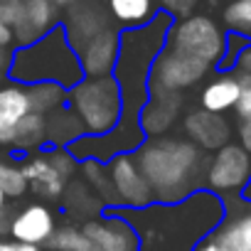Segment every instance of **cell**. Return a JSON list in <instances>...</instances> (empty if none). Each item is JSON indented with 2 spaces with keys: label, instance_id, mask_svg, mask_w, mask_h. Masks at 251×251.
<instances>
[{
  "label": "cell",
  "instance_id": "33",
  "mask_svg": "<svg viewBox=\"0 0 251 251\" xmlns=\"http://www.w3.org/2000/svg\"><path fill=\"white\" fill-rule=\"evenodd\" d=\"M13 45H15V37H13V30L0 20V47H8V50H13Z\"/></svg>",
  "mask_w": 251,
  "mask_h": 251
},
{
  "label": "cell",
  "instance_id": "20",
  "mask_svg": "<svg viewBox=\"0 0 251 251\" xmlns=\"http://www.w3.org/2000/svg\"><path fill=\"white\" fill-rule=\"evenodd\" d=\"M32 113L27 86L18 81H5L0 86V136L13 131L15 126Z\"/></svg>",
  "mask_w": 251,
  "mask_h": 251
},
{
  "label": "cell",
  "instance_id": "7",
  "mask_svg": "<svg viewBox=\"0 0 251 251\" xmlns=\"http://www.w3.org/2000/svg\"><path fill=\"white\" fill-rule=\"evenodd\" d=\"M212 67L192 59L173 47H163L160 54L155 57L153 67H151V76H148V91H160V94H182L192 86H197L200 81H204V76H209Z\"/></svg>",
  "mask_w": 251,
  "mask_h": 251
},
{
  "label": "cell",
  "instance_id": "23",
  "mask_svg": "<svg viewBox=\"0 0 251 251\" xmlns=\"http://www.w3.org/2000/svg\"><path fill=\"white\" fill-rule=\"evenodd\" d=\"M27 96H30L32 111L42 113V116H50V113H54L57 108H62L67 103V89L59 86V84H52V81L30 84L27 86Z\"/></svg>",
  "mask_w": 251,
  "mask_h": 251
},
{
  "label": "cell",
  "instance_id": "8",
  "mask_svg": "<svg viewBox=\"0 0 251 251\" xmlns=\"http://www.w3.org/2000/svg\"><path fill=\"white\" fill-rule=\"evenodd\" d=\"M251 177V153L239 143H226L207 158L204 168V185L207 192L217 195L219 200L239 197L241 187Z\"/></svg>",
  "mask_w": 251,
  "mask_h": 251
},
{
  "label": "cell",
  "instance_id": "27",
  "mask_svg": "<svg viewBox=\"0 0 251 251\" xmlns=\"http://www.w3.org/2000/svg\"><path fill=\"white\" fill-rule=\"evenodd\" d=\"M25 18V0H0V20L15 30Z\"/></svg>",
  "mask_w": 251,
  "mask_h": 251
},
{
  "label": "cell",
  "instance_id": "35",
  "mask_svg": "<svg viewBox=\"0 0 251 251\" xmlns=\"http://www.w3.org/2000/svg\"><path fill=\"white\" fill-rule=\"evenodd\" d=\"M239 200H241V202H246V204H251V177H249V180H246V185L241 187Z\"/></svg>",
  "mask_w": 251,
  "mask_h": 251
},
{
  "label": "cell",
  "instance_id": "22",
  "mask_svg": "<svg viewBox=\"0 0 251 251\" xmlns=\"http://www.w3.org/2000/svg\"><path fill=\"white\" fill-rule=\"evenodd\" d=\"M62 207L69 212V214H101L106 207L103 202L96 197V192L84 185L81 180H72L62 195Z\"/></svg>",
  "mask_w": 251,
  "mask_h": 251
},
{
  "label": "cell",
  "instance_id": "34",
  "mask_svg": "<svg viewBox=\"0 0 251 251\" xmlns=\"http://www.w3.org/2000/svg\"><path fill=\"white\" fill-rule=\"evenodd\" d=\"M13 212L15 209H3L0 212V236H8V231H10V222H13Z\"/></svg>",
  "mask_w": 251,
  "mask_h": 251
},
{
  "label": "cell",
  "instance_id": "26",
  "mask_svg": "<svg viewBox=\"0 0 251 251\" xmlns=\"http://www.w3.org/2000/svg\"><path fill=\"white\" fill-rule=\"evenodd\" d=\"M224 25L251 40V0H231L224 8Z\"/></svg>",
  "mask_w": 251,
  "mask_h": 251
},
{
  "label": "cell",
  "instance_id": "31",
  "mask_svg": "<svg viewBox=\"0 0 251 251\" xmlns=\"http://www.w3.org/2000/svg\"><path fill=\"white\" fill-rule=\"evenodd\" d=\"M234 72H241V74H249L251 76V45L239 54L236 64H234Z\"/></svg>",
  "mask_w": 251,
  "mask_h": 251
},
{
  "label": "cell",
  "instance_id": "24",
  "mask_svg": "<svg viewBox=\"0 0 251 251\" xmlns=\"http://www.w3.org/2000/svg\"><path fill=\"white\" fill-rule=\"evenodd\" d=\"M0 190L5 192L8 200H20L27 195V182H25L20 163L5 155L3 151H0Z\"/></svg>",
  "mask_w": 251,
  "mask_h": 251
},
{
  "label": "cell",
  "instance_id": "32",
  "mask_svg": "<svg viewBox=\"0 0 251 251\" xmlns=\"http://www.w3.org/2000/svg\"><path fill=\"white\" fill-rule=\"evenodd\" d=\"M10 62H13V50H8V47H0V79H8Z\"/></svg>",
  "mask_w": 251,
  "mask_h": 251
},
{
  "label": "cell",
  "instance_id": "3",
  "mask_svg": "<svg viewBox=\"0 0 251 251\" xmlns=\"http://www.w3.org/2000/svg\"><path fill=\"white\" fill-rule=\"evenodd\" d=\"M8 76L10 81H18L25 86L52 81L64 89H72L74 84L84 79L79 57L74 47L69 45L62 25H57L52 32H47L32 45L15 47Z\"/></svg>",
  "mask_w": 251,
  "mask_h": 251
},
{
  "label": "cell",
  "instance_id": "19",
  "mask_svg": "<svg viewBox=\"0 0 251 251\" xmlns=\"http://www.w3.org/2000/svg\"><path fill=\"white\" fill-rule=\"evenodd\" d=\"M239 94H241V86H239L236 74L234 72H219L202 86L200 108L224 116L226 111H234V106L239 101Z\"/></svg>",
  "mask_w": 251,
  "mask_h": 251
},
{
  "label": "cell",
  "instance_id": "28",
  "mask_svg": "<svg viewBox=\"0 0 251 251\" xmlns=\"http://www.w3.org/2000/svg\"><path fill=\"white\" fill-rule=\"evenodd\" d=\"M195 3H197V0H155L158 10L165 13V15H170L173 20H180V18L192 15Z\"/></svg>",
  "mask_w": 251,
  "mask_h": 251
},
{
  "label": "cell",
  "instance_id": "30",
  "mask_svg": "<svg viewBox=\"0 0 251 251\" xmlns=\"http://www.w3.org/2000/svg\"><path fill=\"white\" fill-rule=\"evenodd\" d=\"M0 251H42L40 246H30V244H23V241H15V239H0Z\"/></svg>",
  "mask_w": 251,
  "mask_h": 251
},
{
  "label": "cell",
  "instance_id": "18",
  "mask_svg": "<svg viewBox=\"0 0 251 251\" xmlns=\"http://www.w3.org/2000/svg\"><path fill=\"white\" fill-rule=\"evenodd\" d=\"M0 148H8L13 158H18V153L30 155L47 148V116L35 113V111L25 116L13 131L0 136Z\"/></svg>",
  "mask_w": 251,
  "mask_h": 251
},
{
  "label": "cell",
  "instance_id": "15",
  "mask_svg": "<svg viewBox=\"0 0 251 251\" xmlns=\"http://www.w3.org/2000/svg\"><path fill=\"white\" fill-rule=\"evenodd\" d=\"M182 94H160V91H151L146 106L138 113V126L146 138H158V136H168V131L175 126V121L180 118L182 111Z\"/></svg>",
  "mask_w": 251,
  "mask_h": 251
},
{
  "label": "cell",
  "instance_id": "16",
  "mask_svg": "<svg viewBox=\"0 0 251 251\" xmlns=\"http://www.w3.org/2000/svg\"><path fill=\"white\" fill-rule=\"evenodd\" d=\"M111 27V18L108 13L101 10V5L96 0H76V3L67 5V20L62 25L69 45L74 47V52L96 32Z\"/></svg>",
  "mask_w": 251,
  "mask_h": 251
},
{
  "label": "cell",
  "instance_id": "29",
  "mask_svg": "<svg viewBox=\"0 0 251 251\" xmlns=\"http://www.w3.org/2000/svg\"><path fill=\"white\" fill-rule=\"evenodd\" d=\"M236 136H239V146L251 153V118L236 121Z\"/></svg>",
  "mask_w": 251,
  "mask_h": 251
},
{
  "label": "cell",
  "instance_id": "17",
  "mask_svg": "<svg viewBox=\"0 0 251 251\" xmlns=\"http://www.w3.org/2000/svg\"><path fill=\"white\" fill-rule=\"evenodd\" d=\"M59 5L54 0H25V18L13 30L18 47L32 45L47 32H52L59 23Z\"/></svg>",
  "mask_w": 251,
  "mask_h": 251
},
{
  "label": "cell",
  "instance_id": "36",
  "mask_svg": "<svg viewBox=\"0 0 251 251\" xmlns=\"http://www.w3.org/2000/svg\"><path fill=\"white\" fill-rule=\"evenodd\" d=\"M8 202H10V200L5 197V192H3V190H0V212H3V209H8Z\"/></svg>",
  "mask_w": 251,
  "mask_h": 251
},
{
  "label": "cell",
  "instance_id": "13",
  "mask_svg": "<svg viewBox=\"0 0 251 251\" xmlns=\"http://www.w3.org/2000/svg\"><path fill=\"white\" fill-rule=\"evenodd\" d=\"M182 131L185 138L195 143L200 151H219L231 138V123L219 113H209L204 108H190L182 116Z\"/></svg>",
  "mask_w": 251,
  "mask_h": 251
},
{
  "label": "cell",
  "instance_id": "1",
  "mask_svg": "<svg viewBox=\"0 0 251 251\" xmlns=\"http://www.w3.org/2000/svg\"><path fill=\"white\" fill-rule=\"evenodd\" d=\"M133 155L155 204H180L204 185L207 155L182 136L146 138Z\"/></svg>",
  "mask_w": 251,
  "mask_h": 251
},
{
  "label": "cell",
  "instance_id": "9",
  "mask_svg": "<svg viewBox=\"0 0 251 251\" xmlns=\"http://www.w3.org/2000/svg\"><path fill=\"white\" fill-rule=\"evenodd\" d=\"M190 251H251V204L224 209V217Z\"/></svg>",
  "mask_w": 251,
  "mask_h": 251
},
{
  "label": "cell",
  "instance_id": "10",
  "mask_svg": "<svg viewBox=\"0 0 251 251\" xmlns=\"http://www.w3.org/2000/svg\"><path fill=\"white\" fill-rule=\"evenodd\" d=\"M79 229L99 251H141V234L121 212L106 209L103 214L86 219Z\"/></svg>",
  "mask_w": 251,
  "mask_h": 251
},
{
  "label": "cell",
  "instance_id": "25",
  "mask_svg": "<svg viewBox=\"0 0 251 251\" xmlns=\"http://www.w3.org/2000/svg\"><path fill=\"white\" fill-rule=\"evenodd\" d=\"M50 251H99L79 226L74 224H64V226H57L54 234L50 236V241L45 244Z\"/></svg>",
  "mask_w": 251,
  "mask_h": 251
},
{
  "label": "cell",
  "instance_id": "14",
  "mask_svg": "<svg viewBox=\"0 0 251 251\" xmlns=\"http://www.w3.org/2000/svg\"><path fill=\"white\" fill-rule=\"evenodd\" d=\"M20 168H23V175H25V182H27V192L37 195L40 200H50V202L62 200L67 185L72 182L50 163L45 148L37 151V153H30L20 163Z\"/></svg>",
  "mask_w": 251,
  "mask_h": 251
},
{
  "label": "cell",
  "instance_id": "5",
  "mask_svg": "<svg viewBox=\"0 0 251 251\" xmlns=\"http://www.w3.org/2000/svg\"><path fill=\"white\" fill-rule=\"evenodd\" d=\"M165 45L209 67H219L226 47V32L209 15H187L170 25Z\"/></svg>",
  "mask_w": 251,
  "mask_h": 251
},
{
  "label": "cell",
  "instance_id": "12",
  "mask_svg": "<svg viewBox=\"0 0 251 251\" xmlns=\"http://www.w3.org/2000/svg\"><path fill=\"white\" fill-rule=\"evenodd\" d=\"M57 229V217L45 202H30L13 212L8 236L30 246H45Z\"/></svg>",
  "mask_w": 251,
  "mask_h": 251
},
{
  "label": "cell",
  "instance_id": "2",
  "mask_svg": "<svg viewBox=\"0 0 251 251\" xmlns=\"http://www.w3.org/2000/svg\"><path fill=\"white\" fill-rule=\"evenodd\" d=\"M175 20L165 13H155V18L136 30H121L118 40V59L113 67V79L121 86L123 96V121H138L141 108L148 101V76L155 57L168 42L170 25Z\"/></svg>",
  "mask_w": 251,
  "mask_h": 251
},
{
  "label": "cell",
  "instance_id": "11",
  "mask_svg": "<svg viewBox=\"0 0 251 251\" xmlns=\"http://www.w3.org/2000/svg\"><path fill=\"white\" fill-rule=\"evenodd\" d=\"M118 40H121V30L106 27V30L96 32L94 37H89L76 50L79 67L86 79H99V76L113 74V67L118 59Z\"/></svg>",
  "mask_w": 251,
  "mask_h": 251
},
{
  "label": "cell",
  "instance_id": "21",
  "mask_svg": "<svg viewBox=\"0 0 251 251\" xmlns=\"http://www.w3.org/2000/svg\"><path fill=\"white\" fill-rule=\"evenodd\" d=\"M106 10L108 18L123 30H136L155 18L158 5L155 0H106Z\"/></svg>",
  "mask_w": 251,
  "mask_h": 251
},
{
  "label": "cell",
  "instance_id": "6",
  "mask_svg": "<svg viewBox=\"0 0 251 251\" xmlns=\"http://www.w3.org/2000/svg\"><path fill=\"white\" fill-rule=\"evenodd\" d=\"M103 165H106V180H108V209L141 212V209H148L155 204L153 190H151L148 180L143 177L133 153L116 155Z\"/></svg>",
  "mask_w": 251,
  "mask_h": 251
},
{
  "label": "cell",
  "instance_id": "37",
  "mask_svg": "<svg viewBox=\"0 0 251 251\" xmlns=\"http://www.w3.org/2000/svg\"><path fill=\"white\" fill-rule=\"evenodd\" d=\"M57 5H72V3H76V0H54Z\"/></svg>",
  "mask_w": 251,
  "mask_h": 251
},
{
  "label": "cell",
  "instance_id": "4",
  "mask_svg": "<svg viewBox=\"0 0 251 251\" xmlns=\"http://www.w3.org/2000/svg\"><path fill=\"white\" fill-rule=\"evenodd\" d=\"M67 108L76 118L81 136H106L121 123L123 96L113 76L81 79L67 89Z\"/></svg>",
  "mask_w": 251,
  "mask_h": 251
}]
</instances>
